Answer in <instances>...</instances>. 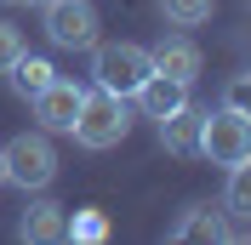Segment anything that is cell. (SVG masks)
I'll return each mask as SVG.
<instances>
[{
    "label": "cell",
    "instance_id": "obj_8",
    "mask_svg": "<svg viewBox=\"0 0 251 245\" xmlns=\"http://www.w3.org/2000/svg\"><path fill=\"white\" fill-rule=\"evenodd\" d=\"M149 57H154V74H172V80H183V86L200 80V63H205L188 34H160V46L149 51Z\"/></svg>",
    "mask_w": 251,
    "mask_h": 245
},
{
    "label": "cell",
    "instance_id": "obj_14",
    "mask_svg": "<svg viewBox=\"0 0 251 245\" xmlns=\"http://www.w3.org/2000/svg\"><path fill=\"white\" fill-rule=\"evenodd\" d=\"M211 12H217V0H160V17L172 29H200V23H211Z\"/></svg>",
    "mask_w": 251,
    "mask_h": 245
},
{
    "label": "cell",
    "instance_id": "obj_18",
    "mask_svg": "<svg viewBox=\"0 0 251 245\" xmlns=\"http://www.w3.org/2000/svg\"><path fill=\"white\" fill-rule=\"evenodd\" d=\"M0 188H6V143H0Z\"/></svg>",
    "mask_w": 251,
    "mask_h": 245
},
{
    "label": "cell",
    "instance_id": "obj_4",
    "mask_svg": "<svg viewBox=\"0 0 251 245\" xmlns=\"http://www.w3.org/2000/svg\"><path fill=\"white\" fill-rule=\"evenodd\" d=\"M211 166H240V160H251V120H240L234 108H200V148Z\"/></svg>",
    "mask_w": 251,
    "mask_h": 245
},
{
    "label": "cell",
    "instance_id": "obj_10",
    "mask_svg": "<svg viewBox=\"0 0 251 245\" xmlns=\"http://www.w3.org/2000/svg\"><path fill=\"white\" fill-rule=\"evenodd\" d=\"M172 240H177V245H194V240H228V211H223V205H188V211L172 222Z\"/></svg>",
    "mask_w": 251,
    "mask_h": 245
},
{
    "label": "cell",
    "instance_id": "obj_2",
    "mask_svg": "<svg viewBox=\"0 0 251 245\" xmlns=\"http://www.w3.org/2000/svg\"><path fill=\"white\" fill-rule=\"evenodd\" d=\"M154 74V57L137 40H109V46H92V86L120 97H137V86Z\"/></svg>",
    "mask_w": 251,
    "mask_h": 245
},
{
    "label": "cell",
    "instance_id": "obj_5",
    "mask_svg": "<svg viewBox=\"0 0 251 245\" xmlns=\"http://www.w3.org/2000/svg\"><path fill=\"white\" fill-rule=\"evenodd\" d=\"M40 29L57 51H92L97 46V6L92 0H46Z\"/></svg>",
    "mask_w": 251,
    "mask_h": 245
},
{
    "label": "cell",
    "instance_id": "obj_1",
    "mask_svg": "<svg viewBox=\"0 0 251 245\" xmlns=\"http://www.w3.org/2000/svg\"><path fill=\"white\" fill-rule=\"evenodd\" d=\"M69 137L80 143V148H114V143L131 137V97L120 92H103V86H86V103H80V120Z\"/></svg>",
    "mask_w": 251,
    "mask_h": 245
},
{
    "label": "cell",
    "instance_id": "obj_16",
    "mask_svg": "<svg viewBox=\"0 0 251 245\" xmlns=\"http://www.w3.org/2000/svg\"><path fill=\"white\" fill-rule=\"evenodd\" d=\"M23 51H29V46H23V34H17L12 23H0V74H6V69H12Z\"/></svg>",
    "mask_w": 251,
    "mask_h": 245
},
{
    "label": "cell",
    "instance_id": "obj_13",
    "mask_svg": "<svg viewBox=\"0 0 251 245\" xmlns=\"http://www.w3.org/2000/svg\"><path fill=\"white\" fill-rule=\"evenodd\" d=\"M223 211H228V217H240V222H251V160L228 166V188H223Z\"/></svg>",
    "mask_w": 251,
    "mask_h": 245
},
{
    "label": "cell",
    "instance_id": "obj_11",
    "mask_svg": "<svg viewBox=\"0 0 251 245\" xmlns=\"http://www.w3.org/2000/svg\"><path fill=\"white\" fill-rule=\"evenodd\" d=\"M6 80H12V92H17V97H29V103H34V97L46 92L51 80H57V69H51V57H34V51H23L12 69H6Z\"/></svg>",
    "mask_w": 251,
    "mask_h": 245
},
{
    "label": "cell",
    "instance_id": "obj_15",
    "mask_svg": "<svg viewBox=\"0 0 251 245\" xmlns=\"http://www.w3.org/2000/svg\"><path fill=\"white\" fill-rule=\"evenodd\" d=\"M223 108H234L240 120H251V69L228 74V86H223Z\"/></svg>",
    "mask_w": 251,
    "mask_h": 245
},
{
    "label": "cell",
    "instance_id": "obj_3",
    "mask_svg": "<svg viewBox=\"0 0 251 245\" xmlns=\"http://www.w3.org/2000/svg\"><path fill=\"white\" fill-rule=\"evenodd\" d=\"M6 183H17L23 194H46L57 183V148L46 131H17L6 143Z\"/></svg>",
    "mask_w": 251,
    "mask_h": 245
},
{
    "label": "cell",
    "instance_id": "obj_6",
    "mask_svg": "<svg viewBox=\"0 0 251 245\" xmlns=\"http://www.w3.org/2000/svg\"><path fill=\"white\" fill-rule=\"evenodd\" d=\"M80 103H86V86H80V80H63V74H57L46 92L34 97V120H40V131H75Z\"/></svg>",
    "mask_w": 251,
    "mask_h": 245
},
{
    "label": "cell",
    "instance_id": "obj_19",
    "mask_svg": "<svg viewBox=\"0 0 251 245\" xmlns=\"http://www.w3.org/2000/svg\"><path fill=\"white\" fill-rule=\"evenodd\" d=\"M6 6H46V0H6Z\"/></svg>",
    "mask_w": 251,
    "mask_h": 245
},
{
    "label": "cell",
    "instance_id": "obj_9",
    "mask_svg": "<svg viewBox=\"0 0 251 245\" xmlns=\"http://www.w3.org/2000/svg\"><path fill=\"white\" fill-rule=\"evenodd\" d=\"M131 103H137L149 120H166V114H177V108L188 103V86H183V80H172V74H149V80L137 86Z\"/></svg>",
    "mask_w": 251,
    "mask_h": 245
},
{
    "label": "cell",
    "instance_id": "obj_7",
    "mask_svg": "<svg viewBox=\"0 0 251 245\" xmlns=\"http://www.w3.org/2000/svg\"><path fill=\"white\" fill-rule=\"evenodd\" d=\"M17 240H29V245L69 240V211H63L57 199H29L23 217H17Z\"/></svg>",
    "mask_w": 251,
    "mask_h": 245
},
{
    "label": "cell",
    "instance_id": "obj_17",
    "mask_svg": "<svg viewBox=\"0 0 251 245\" xmlns=\"http://www.w3.org/2000/svg\"><path fill=\"white\" fill-rule=\"evenodd\" d=\"M103 234H109V222L97 211H80L75 222H69V240H103Z\"/></svg>",
    "mask_w": 251,
    "mask_h": 245
},
{
    "label": "cell",
    "instance_id": "obj_12",
    "mask_svg": "<svg viewBox=\"0 0 251 245\" xmlns=\"http://www.w3.org/2000/svg\"><path fill=\"white\" fill-rule=\"evenodd\" d=\"M160 125V143H166V148L172 154H194L200 148V108H177V114H166V120H154Z\"/></svg>",
    "mask_w": 251,
    "mask_h": 245
}]
</instances>
